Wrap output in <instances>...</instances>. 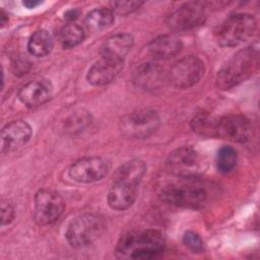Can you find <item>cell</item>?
<instances>
[{
    "label": "cell",
    "instance_id": "obj_1",
    "mask_svg": "<svg viewBox=\"0 0 260 260\" xmlns=\"http://www.w3.org/2000/svg\"><path fill=\"white\" fill-rule=\"evenodd\" d=\"M165 247V239L158 231L138 230L121 237L115 254L120 259H151L160 255Z\"/></svg>",
    "mask_w": 260,
    "mask_h": 260
},
{
    "label": "cell",
    "instance_id": "obj_2",
    "mask_svg": "<svg viewBox=\"0 0 260 260\" xmlns=\"http://www.w3.org/2000/svg\"><path fill=\"white\" fill-rule=\"evenodd\" d=\"M258 49L253 47L242 49L218 71L215 78V84L219 89H230L253 75L258 69Z\"/></svg>",
    "mask_w": 260,
    "mask_h": 260
},
{
    "label": "cell",
    "instance_id": "obj_3",
    "mask_svg": "<svg viewBox=\"0 0 260 260\" xmlns=\"http://www.w3.org/2000/svg\"><path fill=\"white\" fill-rule=\"evenodd\" d=\"M256 29V19L249 13H236L225 18L215 30L216 43L221 47H236L249 40Z\"/></svg>",
    "mask_w": 260,
    "mask_h": 260
},
{
    "label": "cell",
    "instance_id": "obj_4",
    "mask_svg": "<svg viewBox=\"0 0 260 260\" xmlns=\"http://www.w3.org/2000/svg\"><path fill=\"white\" fill-rule=\"evenodd\" d=\"M105 231L104 219L96 214H83L68 225L66 239L72 247L80 248L92 244Z\"/></svg>",
    "mask_w": 260,
    "mask_h": 260
},
{
    "label": "cell",
    "instance_id": "obj_5",
    "mask_svg": "<svg viewBox=\"0 0 260 260\" xmlns=\"http://www.w3.org/2000/svg\"><path fill=\"white\" fill-rule=\"evenodd\" d=\"M160 198L177 207L197 209L206 203L208 193L196 184H171L162 188Z\"/></svg>",
    "mask_w": 260,
    "mask_h": 260
},
{
    "label": "cell",
    "instance_id": "obj_6",
    "mask_svg": "<svg viewBox=\"0 0 260 260\" xmlns=\"http://www.w3.org/2000/svg\"><path fill=\"white\" fill-rule=\"evenodd\" d=\"M166 169L173 176L192 179L202 173L203 160L193 148L180 147L169 154L166 160Z\"/></svg>",
    "mask_w": 260,
    "mask_h": 260
},
{
    "label": "cell",
    "instance_id": "obj_7",
    "mask_svg": "<svg viewBox=\"0 0 260 260\" xmlns=\"http://www.w3.org/2000/svg\"><path fill=\"white\" fill-rule=\"evenodd\" d=\"M159 126V117L156 112L143 109L127 114L121 120L122 133L130 138L143 139L152 135Z\"/></svg>",
    "mask_w": 260,
    "mask_h": 260
},
{
    "label": "cell",
    "instance_id": "obj_8",
    "mask_svg": "<svg viewBox=\"0 0 260 260\" xmlns=\"http://www.w3.org/2000/svg\"><path fill=\"white\" fill-rule=\"evenodd\" d=\"M64 207V200L59 193L53 190L42 189L35 196V221L40 225L51 224L61 216Z\"/></svg>",
    "mask_w": 260,
    "mask_h": 260
},
{
    "label": "cell",
    "instance_id": "obj_9",
    "mask_svg": "<svg viewBox=\"0 0 260 260\" xmlns=\"http://www.w3.org/2000/svg\"><path fill=\"white\" fill-rule=\"evenodd\" d=\"M203 74V62L198 57L187 56L173 65L168 78L174 86L178 88H188L198 83Z\"/></svg>",
    "mask_w": 260,
    "mask_h": 260
},
{
    "label": "cell",
    "instance_id": "obj_10",
    "mask_svg": "<svg viewBox=\"0 0 260 260\" xmlns=\"http://www.w3.org/2000/svg\"><path fill=\"white\" fill-rule=\"evenodd\" d=\"M206 19L203 6L198 2H188L176 8L167 18L168 26L175 31H188L201 26Z\"/></svg>",
    "mask_w": 260,
    "mask_h": 260
},
{
    "label": "cell",
    "instance_id": "obj_11",
    "mask_svg": "<svg viewBox=\"0 0 260 260\" xmlns=\"http://www.w3.org/2000/svg\"><path fill=\"white\" fill-rule=\"evenodd\" d=\"M110 170L109 162L98 156L84 157L71 165L69 176L79 183H92L104 178Z\"/></svg>",
    "mask_w": 260,
    "mask_h": 260
},
{
    "label": "cell",
    "instance_id": "obj_12",
    "mask_svg": "<svg viewBox=\"0 0 260 260\" xmlns=\"http://www.w3.org/2000/svg\"><path fill=\"white\" fill-rule=\"evenodd\" d=\"M251 135L249 121L241 115H228L216 120V137L233 142H246Z\"/></svg>",
    "mask_w": 260,
    "mask_h": 260
},
{
    "label": "cell",
    "instance_id": "obj_13",
    "mask_svg": "<svg viewBox=\"0 0 260 260\" xmlns=\"http://www.w3.org/2000/svg\"><path fill=\"white\" fill-rule=\"evenodd\" d=\"M31 136V127L22 120L12 121L6 124L1 132L2 151L14 150L25 144Z\"/></svg>",
    "mask_w": 260,
    "mask_h": 260
},
{
    "label": "cell",
    "instance_id": "obj_14",
    "mask_svg": "<svg viewBox=\"0 0 260 260\" xmlns=\"http://www.w3.org/2000/svg\"><path fill=\"white\" fill-rule=\"evenodd\" d=\"M123 69V61L103 58L96 61L88 70L87 81L95 86L114 81Z\"/></svg>",
    "mask_w": 260,
    "mask_h": 260
},
{
    "label": "cell",
    "instance_id": "obj_15",
    "mask_svg": "<svg viewBox=\"0 0 260 260\" xmlns=\"http://www.w3.org/2000/svg\"><path fill=\"white\" fill-rule=\"evenodd\" d=\"M53 93V86L45 79L32 80L24 84L18 91V99L28 108L39 107L48 102Z\"/></svg>",
    "mask_w": 260,
    "mask_h": 260
},
{
    "label": "cell",
    "instance_id": "obj_16",
    "mask_svg": "<svg viewBox=\"0 0 260 260\" xmlns=\"http://www.w3.org/2000/svg\"><path fill=\"white\" fill-rule=\"evenodd\" d=\"M133 83L144 90L158 89L165 84L166 75L160 66L155 63H143L136 67L132 75Z\"/></svg>",
    "mask_w": 260,
    "mask_h": 260
},
{
    "label": "cell",
    "instance_id": "obj_17",
    "mask_svg": "<svg viewBox=\"0 0 260 260\" xmlns=\"http://www.w3.org/2000/svg\"><path fill=\"white\" fill-rule=\"evenodd\" d=\"M136 193V186L113 181V185L108 192V204L113 209L125 210L134 203Z\"/></svg>",
    "mask_w": 260,
    "mask_h": 260
},
{
    "label": "cell",
    "instance_id": "obj_18",
    "mask_svg": "<svg viewBox=\"0 0 260 260\" xmlns=\"http://www.w3.org/2000/svg\"><path fill=\"white\" fill-rule=\"evenodd\" d=\"M147 49L154 59L167 60L175 57L181 51L182 42L175 35H162L153 39Z\"/></svg>",
    "mask_w": 260,
    "mask_h": 260
},
{
    "label": "cell",
    "instance_id": "obj_19",
    "mask_svg": "<svg viewBox=\"0 0 260 260\" xmlns=\"http://www.w3.org/2000/svg\"><path fill=\"white\" fill-rule=\"evenodd\" d=\"M133 38L129 34H117L106 40L102 46L103 58L123 61L133 46Z\"/></svg>",
    "mask_w": 260,
    "mask_h": 260
},
{
    "label": "cell",
    "instance_id": "obj_20",
    "mask_svg": "<svg viewBox=\"0 0 260 260\" xmlns=\"http://www.w3.org/2000/svg\"><path fill=\"white\" fill-rule=\"evenodd\" d=\"M146 171L145 164L140 159H131L121 165L113 176L114 182H122L138 186Z\"/></svg>",
    "mask_w": 260,
    "mask_h": 260
},
{
    "label": "cell",
    "instance_id": "obj_21",
    "mask_svg": "<svg viewBox=\"0 0 260 260\" xmlns=\"http://www.w3.org/2000/svg\"><path fill=\"white\" fill-rule=\"evenodd\" d=\"M91 122L90 114L84 109H72L60 120V128L64 133L77 134L84 131Z\"/></svg>",
    "mask_w": 260,
    "mask_h": 260
},
{
    "label": "cell",
    "instance_id": "obj_22",
    "mask_svg": "<svg viewBox=\"0 0 260 260\" xmlns=\"http://www.w3.org/2000/svg\"><path fill=\"white\" fill-rule=\"evenodd\" d=\"M114 12L107 7H99L89 11L85 17V25L91 32H98L111 26Z\"/></svg>",
    "mask_w": 260,
    "mask_h": 260
},
{
    "label": "cell",
    "instance_id": "obj_23",
    "mask_svg": "<svg viewBox=\"0 0 260 260\" xmlns=\"http://www.w3.org/2000/svg\"><path fill=\"white\" fill-rule=\"evenodd\" d=\"M53 49V38L45 29L35 31L28 40L27 50L35 57H44Z\"/></svg>",
    "mask_w": 260,
    "mask_h": 260
},
{
    "label": "cell",
    "instance_id": "obj_24",
    "mask_svg": "<svg viewBox=\"0 0 260 260\" xmlns=\"http://www.w3.org/2000/svg\"><path fill=\"white\" fill-rule=\"evenodd\" d=\"M216 120L217 118L201 113L191 120V128L201 136L216 137Z\"/></svg>",
    "mask_w": 260,
    "mask_h": 260
},
{
    "label": "cell",
    "instance_id": "obj_25",
    "mask_svg": "<svg viewBox=\"0 0 260 260\" xmlns=\"http://www.w3.org/2000/svg\"><path fill=\"white\" fill-rule=\"evenodd\" d=\"M85 37L84 29L75 22H68L60 32V41L64 48H73L79 45Z\"/></svg>",
    "mask_w": 260,
    "mask_h": 260
},
{
    "label": "cell",
    "instance_id": "obj_26",
    "mask_svg": "<svg viewBox=\"0 0 260 260\" xmlns=\"http://www.w3.org/2000/svg\"><path fill=\"white\" fill-rule=\"evenodd\" d=\"M237 164V151L228 145L219 148L216 154L217 169L222 173L231 172Z\"/></svg>",
    "mask_w": 260,
    "mask_h": 260
},
{
    "label": "cell",
    "instance_id": "obj_27",
    "mask_svg": "<svg viewBox=\"0 0 260 260\" xmlns=\"http://www.w3.org/2000/svg\"><path fill=\"white\" fill-rule=\"evenodd\" d=\"M142 4L143 2H140V1H118V2H112L111 3L112 8L110 9L114 13H117L119 15H127L139 9Z\"/></svg>",
    "mask_w": 260,
    "mask_h": 260
},
{
    "label": "cell",
    "instance_id": "obj_28",
    "mask_svg": "<svg viewBox=\"0 0 260 260\" xmlns=\"http://www.w3.org/2000/svg\"><path fill=\"white\" fill-rule=\"evenodd\" d=\"M183 243L193 253H201L204 250V243L201 237L192 231H188L183 236Z\"/></svg>",
    "mask_w": 260,
    "mask_h": 260
},
{
    "label": "cell",
    "instance_id": "obj_29",
    "mask_svg": "<svg viewBox=\"0 0 260 260\" xmlns=\"http://www.w3.org/2000/svg\"><path fill=\"white\" fill-rule=\"evenodd\" d=\"M15 212L13 206L7 201L2 200L1 202V223L2 225L9 224L14 218Z\"/></svg>",
    "mask_w": 260,
    "mask_h": 260
},
{
    "label": "cell",
    "instance_id": "obj_30",
    "mask_svg": "<svg viewBox=\"0 0 260 260\" xmlns=\"http://www.w3.org/2000/svg\"><path fill=\"white\" fill-rule=\"evenodd\" d=\"M15 75H24L30 68V63L26 58H17L12 64Z\"/></svg>",
    "mask_w": 260,
    "mask_h": 260
},
{
    "label": "cell",
    "instance_id": "obj_31",
    "mask_svg": "<svg viewBox=\"0 0 260 260\" xmlns=\"http://www.w3.org/2000/svg\"><path fill=\"white\" fill-rule=\"evenodd\" d=\"M79 14H80V11L78 9H70L65 12L64 17L68 22H74L78 18Z\"/></svg>",
    "mask_w": 260,
    "mask_h": 260
},
{
    "label": "cell",
    "instance_id": "obj_32",
    "mask_svg": "<svg viewBox=\"0 0 260 260\" xmlns=\"http://www.w3.org/2000/svg\"><path fill=\"white\" fill-rule=\"evenodd\" d=\"M22 4H23L25 7H27V8H35V7H37L38 5H40L41 2H40V1H30V0H28V1H23Z\"/></svg>",
    "mask_w": 260,
    "mask_h": 260
},
{
    "label": "cell",
    "instance_id": "obj_33",
    "mask_svg": "<svg viewBox=\"0 0 260 260\" xmlns=\"http://www.w3.org/2000/svg\"><path fill=\"white\" fill-rule=\"evenodd\" d=\"M0 17H1V26H4L6 24V22L8 21V17L3 10H1V12H0Z\"/></svg>",
    "mask_w": 260,
    "mask_h": 260
}]
</instances>
